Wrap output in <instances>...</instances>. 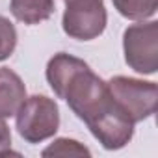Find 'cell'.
I'll return each instance as SVG.
<instances>
[{"label":"cell","mask_w":158,"mask_h":158,"mask_svg":"<svg viewBox=\"0 0 158 158\" xmlns=\"http://www.w3.org/2000/svg\"><path fill=\"white\" fill-rule=\"evenodd\" d=\"M47 82L106 151H117L130 143L134 123L114 101L106 82L84 60L67 52L54 54L47 63Z\"/></svg>","instance_id":"obj_1"},{"label":"cell","mask_w":158,"mask_h":158,"mask_svg":"<svg viewBox=\"0 0 158 158\" xmlns=\"http://www.w3.org/2000/svg\"><path fill=\"white\" fill-rule=\"evenodd\" d=\"M17 132L28 143H41L60 128V108L47 95H32L23 101L17 114Z\"/></svg>","instance_id":"obj_2"},{"label":"cell","mask_w":158,"mask_h":158,"mask_svg":"<svg viewBox=\"0 0 158 158\" xmlns=\"http://www.w3.org/2000/svg\"><path fill=\"white\" fill-rule=\"evenodd\" d=\"M114 101L136 125L156 112L158 88L154 82H145L130 76H114L106 82Z\"/></svg>","instance_id":"obj_3"},{"label":"cell","mask_w":158,"mask_h":158,"mask_svg":"<svg viewBox=\"0 0 158 158\" xmlns=\"http://www.w3.org/2000/svg\"><path fill=\"white\" fill-rule=\"evenodd\" d=\"M125 61L139 74H154L158 71V23L130 24L123 34Z\"/></svg>","instance_id":"obj_4"},{"label":"cell","mask_w":158,"mask_h":158,"mask_svg":"<svg viewBox=\"0 0 158 158\" xmlns=\"http://www.w3.org/2000/svg\"><path fill=\"white\" fill-rule=\"evenodd\" d=\"M65 11L61 19L63 32L78 41L99 37L108 23V13L102 0H63Z\"/></svg>","instance_id":"obj_5"},{"label":"cell","mask_w":158,"mask_h":158,"mask_svg":"<svg viewBox=\"0 0 158 158\" xmlns=\"http://www.w3.org/2000/svg\"><path fill=\"white\" fill-rule=\"evenodd\" d=\"M24 99L26 86L21 76L10 67H0V119L15 115Z\"/></svg>","instance_id":"obj_6"},{"label":"cell","mask_w":158,"mask_h":158,"mask_svg":"<svg viewBox=\"0 0 158 158\" xmlns=\"http://www.w3.org/2000/svg\"><path fill=\"white\" fill-rule=\"evenodd\" d=\"M10 11L17 21L34 26L48 21L56 11V4L54 0H11Z\"/></svg>","instance_id":"obj_7"},{"label":"cell","mask_w":158,"mask_h":158,"mask_svg":"<svg viewBox=\"0 0 158 158\" xmlns=\"http://www.w3.org/2000/svg\"><path fill=\"white\" fill-rule=\"evenodd\" d=\"M119 15L130 21H145L154 17L158 0H112Z\"/></svg>","instance_id":"obj_8"},{"label":"cell","mask_w":158,"mask_h":158,"mask_svg":"<svg viewBox=\"0 0 158 158\" xmlns=\"http://www.w3.org/2000/svg\"><path fill=\"white\" fill-rule=\"evenodd\" d=\"M89 154L91 152L88 147L69 138H58L52 145H48L43 151V156H89Z\"/></svg>","instance_id":"obj_9"},{"label":"cell","mask_w":158,"mask_h":158,"mask_svg":"<svg viewBox=\"0 0 158 158\" xmlns=\"http://www.w3.org/2000/svg\"><path fill=\"white\" fill-rule=\"evenodd\" d=\"M17 47V30L10 19L0 15V61L8 60Z\"/></svg>","instance_id":"obj_10"},{"label":"cell","mask_w":158,"mask_h":158,"mask_svg":"<svg viewBox=\"0 0 158 158\" xmlns=\"http://www.w3.org/2000/svg\"><path fill=\"white\" fill-rule=\"evenodd\" d=\"M11 151V132L4 119H0V156H6Z\"/></svg>","instance_id":"obj_11"}]
</instances>
